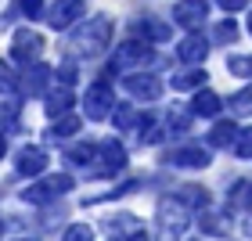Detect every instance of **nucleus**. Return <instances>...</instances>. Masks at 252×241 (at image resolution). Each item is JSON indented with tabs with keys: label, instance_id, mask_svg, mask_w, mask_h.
I'll return each instance as SVG.
<instances>
[{
	"label": "nucleus",
	"instance_id": "nucleus-1",
	"mask_svg": "<svg viewBox=\"0 0 252 241\" xmlns=\"http://www.w3.org/2000/svg\"><path fill=\"white\" fill-rule=\"evenodd\" d=\"M184 227H188L184 205L173 202V198H166L162 205H158V238H162V241H177L180 234H184Z\"/></svg>",
	"mask_w": 252,
	"mask_h": 241
},
{
	"label": "nucleus",
	"instance_id": "nucleus-2",
	"mask_svg": "<svg viewBox=\"0 0 252 241\" xmlns=\"http://www.w3.org/2000/svg\"><path fill=\"white\" fill-rule=\"evenodd\" d=\"M68 187H72V177H47L43 183H36V187H29L26 191V202H51V198H58V194H65Z\"/></svg>",
	"mask_w": 252,
	"mask_h": 241
},
{
	"label": "nucleus",
	"instance_id": "nucleus-3",
	"mask_svg": "<svg viewBox=\"0 0 252 241\" xmlns=\"http://www.w3.org/2000/svg\"><path fill=\"white\" fill-rule=\"evenodd\" d=\"M105 40H108V18H97L90 29H83V32L76 36V43H79L83 51H90V54H101V51H105Z\"/></svg>",
	"mask_w": 252,
	"mask_h": 241
},
{
	"label": "nucleus",
	"instance_id": "nucleus-4",
	"mask_svg": "<svg viewBox=\"0 0 252 241\" xmlns=\"http://www.w3.org/2000/svg\"><path fill=\"white\" fill-rule=\"evenodd\" d=\"M108 108H112V87H108V83H101V79H97V83L87 90V116L101 119V116H105Z\"/></svg>",
	"mask_w": 252,
	"mask_h": 241
},
{
	"label": "nucleus",
	"instance_id": "nucleus-5",
	"mask_svg": "<svg viewBox=\"0 0 252 241\" xmlns=\"http://www.w3.org/2000/svg\"><path fill=\"white\" fill-rule=\"evenodd\" d=\"M169 162L184 166V169H202V166H209V151L205 148H180V151L169 155Z\"/></svg>",
	"mask_w": 252,
	"mask_h": 241
},
{
	"label": "nucleus",
	"instance_id": "nucleus-6",
	"mask_svg": "<svg viewBox=\"0 0 252 241\" xmlns=\"http://www.w3.org/2000/svg\"><path fill=\"white\" fill-rule=\"evenodd\" d=\"M148 58H152V51H148L141 40H130V43H123L116 65H119V68H130V65H144Z\"/></svg>",
	"mask_w": 252,
	"mask_h": 241
},
{
	"label": "nucleus",
	"instance_id": "nucleus-7",
	"mask_svg": "<svg viewBox=\"0 0 252 241\" xmlns=\"http://www.w3.org/2000/svg\"><path fill=\"white\" fill-rule=\"evenodd\" d=\"M173 18L180 22V26H198V22L205 18V0H184V4H177Z\"/></svg>",
	"mask_w": 252,
	"mask_h": 241
},
{
	"label": "nucleus",
	"instance_id": "nucleus-8",
	"mask_svg": "<svg viewBox=\"0 0 252 241\" xmlns=\"http://www.w3.org/2000/svg\"><path fill=\"white\" fill-rule=\"evenodd\" d=\"M15 166H18V173H22V177H29V173H40V169L47 166V155H43L40 148H26V151L18 155V162H15Z\"/></svg>",
	"mask_w": 252,
	"mask_h": 241
},
{
	"label": "nucleus",
	"instance_id": "nucleus-9",
	"mask_svg": "<svg viewBox=\"0 0 252 241\" xmlns=\"http://www.w3.org/2000/svg\"><path fill=\"white\" fill-rule=\"evenodd\" d=\"M79 11H83V0H62V4L54 7V15H51V18H54V26L62 29V26H68V22L79 15Z\"/></svg>",
	"mask_w": 252,
	"mask_h": 241
},
{
	"label": "nucleus",
	"instance_id": "nucleus-10",
	"mask_svg": "<svg viewBox=\"0 0 252 241\" xmlns=\"http://www.w3.org/2000/svg\"><path fill=\"white\" fill-rule=\"evenodd\" d=\"M234 137H238V130H234V126H231V122H220V126H216V130L209 133V141H213L216 148H227V144L234 141Z\"/></svg>",
	"mask_w": 252,
	"mask_h": 241
},
{
	"label": "nucleus",
	"instance_id": "nucleus-11",
	"mask_svg": "<svg viewBox=\"0 0 252 241\" xmlns=\"http://www.w3.org/2000/svg\"><path fill=\"white\" fill-rule=\"evenodd\" d=\"M180 54H184V61H198V58H205V43L198 36H191L180 43Z\"/></svg>",
	"mask_w": 252,
	"mask_h": 241
},
{
	"label": "nucleus",
	"instance_id": "nucleus-12",
	"mask_svg": "<svg viewBox=\"0 0 252 241\" xmlns=\"http://www.w3.org/2000/svg\"><path fill=\"white\" fill-rule=\"evenodd\" d=\"M130 90H133L137 97H141V94L144 97H158V90H162V87H158L155 79H130Z\"/></svg>",
	"mask_w": 252,
	"mask_h": 241
},
{
	"label": "nucleus",
	"instance_id": "nucleus-13",
	"mask_svg": "<svg viewBox=\"0 0 252 241\" xmlns=\"http://www.w3.org/2000/svg\"><path fill=\"white\" fill-rule=\"evenodd\" d=\"M202 231L223 238V234H227V220H223V216H202Z\"/></svg>",
	"mask_w": 252,
	"mask_h": 241
},
{
	"label": "nucleus",
	"instance_id": "nucleus-14",
	"mask_svg": "<svg viewBox=\"0 0 252 241\" xmlns=\"http://www.w3.org/2000/svg\"><path fill=\"white\" fill-rule=\"evenodd\" d=\"M180 202H188V205H205V202H209V194H205V187H180Z\"/></svg>",
	"mask_w": 252,
	"mask_h": 241
},
{
	"label": "nucleus",
	"instance_id": "nucleus-15",
	"mask_svg": "<svg viewBox=\"0 0 252 241\" xmlns=\"http://www.w3.org/2000/svg\"><path fill=\"white\" fill-rule=\"evenodd\" d=\"M194 112H198V116H216V112H220V101H216L213 94H202L198 101H194Z\"/></svg>",
	"mask_w": 252,
	"mask_h": 241
},
{
	"label": "nucleus",
	"instance_id": "nucleus-16",
	"mask_svg": "<svg viewBox=\"0 0 252 241\" xmlns=\"http://www.w3.org/2000/svg\"><path fill=\"white\" fill-rule=\"evenodd\" d=\"M94 234H90V227H83V223H76V227H68L65 231V238L62 241H90Z\"/></svg>",
	"mask_w": 252,
	"mask_h": 241
},
{
	"label": "nucleus",
	"instance_id": "nucleus-17",
	"mask_svg": "<svg viewBox=\"0 0 252 241\" xmlns=\"http://www.w3.org/2000/svg\"><path fill=\"white\" fill-rule=\"evenodd\" d=\"M198 83H205V72H188V76H177V83H173V87L188 90V87H198Z\"/></svg>",
	"mask_w": 252,
	"mask_h": 241
},
{
	"label": "nucleus",
	"instance_id": "nucleus-18",
	"mask_svg": "<svg viewBox=\"0 0 252 241\" xmlns=\"http://www.w3.org/2000/svg\"><path fill=\"white\" fill-rule=\"evenodd\" d=\"M234 151L242 155V158H252V130H245L242 137H238V144H234Z\"/></svg>",
	"mask_w": 252,
	"mask_h": 241
},
{
	"label": "nucleus",
	"instance_id": "nucleus-19",
	"mask_svg": "<svg viewBox=\"0 0 252 241\" xmlns=\"http://www.w3.org/2000/svg\"><path fill=\"white\" fill-rule=\"evenodd\" d=\"M231 105H234L238 112H242V116H245V112H252V90H242V94H238V97L231 101Z\"/></svg>",
	"mask_w": 252,
	"mask_h": 241
},
{
	"label": "nucleus",
	"instance_id": "nucleus-20",
	"mask_svg": "<svg viewBox=\"0 0 252 241\" xmlns=\"http://www.w3.org/2000/svg\"><path fill=\"white\" fill-rule=\"evenodd\" d=\"M220 7H227V11H238V7H245V0H216Z\"/></svg>",
	"mask_w": 252,
	"mask_h": 241
},
{
	"label": "nucleus",
	"instance_id": "nucleus-21",
	"mask_svg": "<svg viewBox=\"0 0 252 241\" xmlns=\"http://www.w3.org/2000/svg\"><path fill=\"white\" fill-rule=\"evenodd\" d=\"M130 241H148V238H144L141 231H133V238H130Z\"/></svg>",
	"mask_w": 252,
	"mask_h": 241
},
{
	"label": "nucleus",
	"instance_id": "nucleus-22",
	"mask_svg": "<svg viewBox=\"0 0 252 241\" xmlns=\"http://www.w3.org/2000/svg\"><path fill=\"white\" fill-rule=\"evenodd\" d=\"M0 155H4V137H0Z\"/></svg>",
	"mask_w": 252,
	"mask_h": 241
},
{
	"label": "nucleus",
	"instance_id": "nucleus-23",
	"mask_svg": "<svg viewBox=\"0 0 252 241\" xmlns=\"http://www.w3.org/2000/svg\"><path fill=\"white\" fill-rule=\"evenodd\" d=\"M249 32H252V18H249Z\"/></svg>",
	"mask_w": 252,
	"mask_h": 241
}]
</instances>
